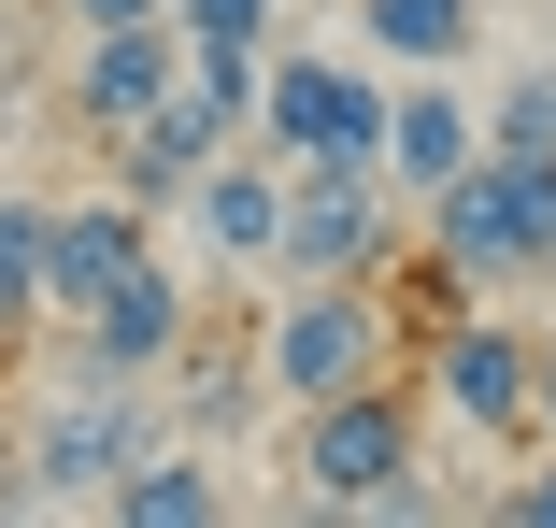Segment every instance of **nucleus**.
I'll return each instance as SVG.
<instances>
[{"label":"nucleus","mask_w":556,"mask_h":528,"mask_svg":"<svg viewBox=\"0 0 556 528\" xmlns=\"http://www.w3.org/2000/svg\"><path fill=\"white\" fill-rule=\"evenodd\" d=\"M143 443H157L143 386H72L58 372V400L15 414V514H100V486H115Z\"/></svg>","instance_id":"1"},{"label":"nucleus","mask_w":556,"mask_h":528,"mask_svg":"<svg viewBox=\"0 0 556 528\" xmlns=\"http://www.w3.org/2000/svg\"><path fill=\"white\" fill-rule=\"evenodd\" d=\"M243 143L286 158V172H371V143H386V86H371L357 58H257V115H243Z\"/></svg>","instance_id":"2"},{"label":"nucleus","mask_w":556,"mask_h":528,"mask_svg":"<svg viewBox=\"0 0 556 528\" xmlns=\"http://www.w3.org/2000/svg\"><path fill=\"white\" fill-rule=\"evenodd\" d=\"M58 329H72V343H58V372H72V386H157V372L186 357V329H200V286L143 243V257L100 286L86 314H58Z\"/></svg>","instance_id":"3"},{"label":"nucleus","mask_w":556,"mask_h":528,"mask_svg":"<svg viewBox=\"0 0 556 528\" xmlns=\"http://www.w3.org/2000/svg\"><path fill=\"white\" fill-rule=\"evenodd\" d=\"M414 414H428V400H414L400 372L300 400V500H314V514H357L371 486H400V472H414Z\"/></svg>","instance_id":"4"},{"label":"nucleus","mask_w":556,"mask_h":528,"mask_svg":"<svg viewBox=\"0 0 556 528\" xmlns=\"http://www.w3.org/2000/svg\"><path fill=\"white\" fill-rule=\"evenodd\" d=\"M400 343H386V300L371 286H286V314L257 329V400H328V386H371Z\"/></svg>","instance_id":"5"},{"label":"nucleus","mask_w":556,"mask_h":528,"mask_svg":"<svg viewBox=\"0 0 556 528\" xmlns=\"http://www.w3.org/2000/svg\"><path fill=\"white\" fill-rule=\"evenodd\" d=\"M386 257H400L386 172H286V215H271V272L286 286H371Z\"/></svg>","instance_id":"6"},{"label":"nucleus","mask_w":556,"mask_h":528,"mask_svg":"<svg viewBox=\"0 0 556 528\" xmlns=\"http://www.w3.org/2000/svg\"><path fill=\"white\" fill-rule=\"evenodd\" d=\"M414 215H428V257H442V286H528V272H556L542 257V229H528V200H514V172L471 143L457 172H442L428 200H414Z\"/></svg>","instance_id":"7"},{"label":"nucleus","mask_w":556,"mask_h":528,"mask_svg":"<svg viewBox=\"0 0 556 528\" xmlns=\"http://www.w3.org/2000/svg\"><path fill=\"white\" fill-rule=\"evenodd\" d=\"M172 72H186L172 15H129V29H86V43H72V129H86V143H115V129H143L157 100H172Z\"/></svg>","instance_id":"8"},{"label":"nucleus","mask_w":556,"mask_h":528,"mask_svg":"<svg viewBox=\"0 0 556 528\" xmlns=\"http://www.w3.org/2000/svg\"><path fill=\"white\" fill-rule=\"evenodd\" d=\"M428 400L457 429H485V443H528V343L485 329V314H442L428 329Z\"/></svg>","instance_id":"9"},{"label":"nucleus","mask_w":556,"mask_h":528,"mask_svg":"<svg viewBox=\"0 0 556 528\" xmlns=\"http://www.w3.org/2000/svg\"><path fill=\"white\" fill-rule=\"evenodd\" d=\"M271 215H286V158L229 143V158L186 172V243H200L214 272H271Z\"/></svg>","instance_id":"10"},{"label":"nucleus","mask_w":556,"mask_h":528,"mask_svg":"<svg viewBox=\"0 0 556 528\" xmlns=\"http://www.w3.org/2000/svg\"><path fill=\"white\" fill-rule=\"evenodd\" d=\"M143 243H157L143 200H43V314H86Z\"/></svg>","instance_id":"11"},{"label":"nucleus","mask_w":556,"mask_h":528,"mask_svg":"<svg viewBox=\"0 0 556 528\" xmlns=\"http://www.w3.org/2000/svg\"><path fill=\"white\" fill-rule=\"evenodd\" d=\"M229 143H243V129H229V115H214V100L172 72V100H157V115H143V129H115V200L172 215V200H186V172H200V158H229Z\"/></svg>","instance_id":"12"},{"label":"nucleus","mask_w":556,"mask_h":528,"mask_svg":"<svg viewBox=\"0 0 556 528\" xmlns=\"http://www.w3.org/2000/svg\"><path fill=\"white\" fill-rule=\"evenodd\" d=\"M471 158V100L442 86V72H414V86H386V143H371V172L400 186V200H428L442 172Z\"/></svg>","instance_id":"13"},{"label":"nucleus","mask_w":556,"mask_h":528,"mask_svg":"<svg viewBox=\"0 0 556 528\" xmlns=\"http://www.w3.org/2000/svg\"><path fill=\"white\" fill-rule=\"evenodd\" d=\"M100 514H129V528H214V514H229V472H214V443H143L115 486H100Z\"/></svg>","instance_id":"14"},{"label":"nucleus","mask_w":556,"mask_h":528,"mask_svg":"<svg viewBox=\"0 0 556 528\" xmlns=\"http://www.w3.org/2000/svg\"><path fill=\"white\" fill-rule=\"evenodd\" d=\"M157 386H172V414H186V443H214V457H229V429L257 414V357H200V329H186V357H172Z\"/></svg>","instance_id":"15"},{"label":"nucleus","mask_w":556,"mask_h":528,"mask_svg":"<svg viewBox=\"0 0 556 528\" xmlns=\"http://www.w3.org/2000/svg\"><path fill=\"white\" fill-rule=\"evenodd\" d=\"M357 29H371V58H414V72H457V43L485 29L471 0H357Z\"/></svg>","instance_id":"16"},{"label":"nucleus","mask_w":556,"mask_h":528,"mask_svg":"<svg viewBox=\"0 0 556 528\" xmlns=\"http://www.w3.org/2000/svg\"><path fill=\"white\" fill-rule=\"evenodd\" d=\"M471 143H485V158H556V58H528V72L485 100V115H471Z\"/></svg>","instance_id":"17"},{"label":"nucleus","mask_w":556,"mask_h":528,"mask_svg":"<svg viewBox=\"0 0 556 528\" xmlns=\"http://www.w3.org/2000/svg\"><path fill=\"white\" fill-rule=\"evenodd\" d=\"M15 329H43V200L0 186V343Z\"/></svg>","instance_id":"18"},{"label":"nucleus","mask_w":556,"mask_h":528,"mask_svg":"<svg viewBox=\"0 0 556 528\" xmlns=\"http://www.w3.org/2000/svg\"><path fill=\"white\" fill-rule=\"evenodd\" d=\"M172 43H271V0H172Z\"/></svg>","instance_id":"19"},{"label":"nucleus","mask_w":556,"mask_h":528,"mask_svg":"<svg viewBox=\"0 0 556 528\" xmlns=\"http://www.w3.org/2000/svg\"><path fill=\"white\" fill-rule=\"evenodd\" d=\"M500 514H514V528H556V472H514V486H500Z\"/></svg>","instance_id":"20"},{"label":"nucleus","mask_w":556,"mask_h":528,"mask_svg":"<svg viewBox=\"0 0 556 528\" xmlns=\"http://www.w3.org/2000/svg\"><path fill=\"white\" fill-rule=\"evenodd\" d=\"M72 29H129V15H172V0H58Z\"/></svg>","instance_id":"21"},{"label":"nucleus","mask_w":556,"mask_h":528,"mask_svg":"<svg viewBox=\"0 0 556 528\" xmlns=\"http://www.w3.org/2000/svg\"><path fill=\"white\" fill-rule=\"evenodd\" d=\"M528 429H556V343H528Z\"/></svg>","instance_id":"22"},{"label":"nucleus","mask_w":556,"mask_h":528,"mask_svg":"<svg viewBox=\"0 0 556 528\" xmlns=\"http://www.w3.org/2000/svg\"><path fill=\"white\" fill-rule=\"evenodd\" d=\"M0 514H15V414H0Z\"/></svg>","instance_id":"23"}]
</instances>
